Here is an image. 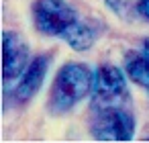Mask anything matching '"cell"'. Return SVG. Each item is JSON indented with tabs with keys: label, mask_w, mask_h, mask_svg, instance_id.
Wrapping results in <instances>:
<instances>
[{
	"label": "cell",
	"mask_w": 149,
	"mask_h": 143,
	"mask_svg": "<svg viewBox=\"0 0 149 143\" xmlns=\"http://www.w3.org/2000/svg\"><path fill=\"white\" fill-rule=\"evenodd\" d=\"M125 74L141 88L149 90V59L145 57V53H137V51H129L125 55Z\"/></svg>",
	"instance_id": "obj_8"
},
{
	"label": "cell",
	"mask_w": 149,
	"mask_h": 143,
	"mask_svg": "<svg viewBox=\"0 0 149 143\" xmlns=\"http://www.w3.org/2000/svg\"><path fill=\"white\" fill-rule=\"evenodd\" d=\"M90 133L98 141H131L135 135V116L127 104L92 106Z\"/></svg>",
	"instance_id": "obj_2"
},
{
	"label": "cell",
	"mask_w": 149,
	"mask_h": 143,
	"mask_svg": "<svg viewBox=\"0 0 149 143\" xmlns=\"http://www.w3.org/2000/svg\"><path fill=\"white\" fill-rule=\"evenodd\" d=\"M49 63H51L49 55H37L33 61H29V66L21 74V80L17 84V88L13 90V96H15L17 102H27L39 92V88L45 80V74L49 70Z\"/></svg>",
	"instance_id": "obj_6"
},
{
	"label": "cell",
	"mask_w": 149,
	"mask_h": 143,
	"mask_svg": "<svg viewBox=\"0 0 149 143\" xmlns=\"http://www.w3.org/2000/svg\"><path fill=\"white\" fill-rule=\"evenodd\" d=\"M129 88L123 70L116 66H100L94 72L92 82V106H108V104H127Z\"/></svg>",
	"instance_id": "obj_4"
},
{
	"label": "cell",
	"mask_w": 149,
	"mask_h": 143,
	"mask_svg": "<svg viewBox=\"0 0 149 143\" xmlns=\"http://www.w3.org/2000/svg\"><path fill=\"white\" fill-rule=\"evenodd\" d=\"M61 39H63L72 49H76V51H88V49L96 43V39H98V31H96L92 25L78 21L72 29L65 31V35H63Z\"/></svg>",
	"instance_id": "obj_7"
},
{
	"label": "cell",
	"mask_w": 149,
	"mask_h": 143,
	"mask_svg": "<svg viewBox=\"0 0 149 143\" xmlns=\"http://www.w3.org/2000/svg\"><path fill=\"white\" fill-rule=\"evenodd\" d=\"M143 53H145V57L149 59V39H145V41H143Z\"/></svg>",
	"instance_id": "obj_10"
},
{
	"label": "cell",
	"mask_w": 149,
	"mask_h": 143,
	"mask_svg": "<svg viewBox=\"0 0 149 143\" xmlns=\"http://www.w3.org/2000/svg\"><path fill=\"white\" fill-rule=\"evenodd\" d=\"M135 10L145 21H149V0H137V2H135Z\"/></svg>",
	"instance_id": "obj_9"
},
{
	"label": "cell",
	"mask_w": 149,
	"mask_h": 143,
	"mask_svg": "<svg viewBox=\"0 0 149 143\" xmlns=\"http://www.w3.org/2000/svg\"><path fill=\"white\" fill-rule=\"evenodd\" d=\"M33 23L43 35L63 37L78 23V15L63 0H37L33 4Z\"/></svg>",
	"instance_id": "obj_3"
},
{
	"label": "cell",
	"mask_w": 149,
	"mask_h": 143,
	"mask_svg": "<svg viewBox=\"0 0 149 143\" xmlns=\"http://www.w3.org/2000/svg\"><path fill=\"white\" fill-rule=\"evenodd\" d=\"M27 66H29L27 41L15 31L2 33V78L4 82L19 78Z\"/></svg>",
	"instance_id": "obj_5"
},
{
	"label": "cell",
	"mask_w": 149,
	"mask_h": 143,
	"mask_svg": "<svg viewBox=\"0 0 149 143\" xmlns=\"http://www.w3.org/2000/svg\"><path fill=\"white\" fill-rule=\"evenodd\" d=\"M92 82L94 74L90 72L88 66L78 61L63 63L51 84L47 108L53 114H63L72 110L78 102H82L88 94H92Z\"/></svg>",
	"instance_id": "obj_1"
},
{
	"label": "cell",
	"mask_w": 149,
	"mask_h": 143,
	"mask_svg": "<svg viewBox=\"0 0 149 143\" xmlns=\"http://www.w3.org/2000/svg\"><path fill=\"white\" fill-rule=\"evenodd\" d=\"M145 141H149V137H145Z\"/></svg>",
	"instance_id": "obj_11"
}]
</instances>
